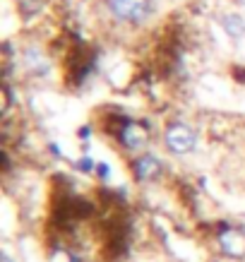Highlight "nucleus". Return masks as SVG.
Masks as SVG:
<instances>
[{
	"label": "nucleus",
	"instance_id": "nucleus-1",
	"mask_svg": "<svg viewBox=\"0 0 245 262\" xmlns=\"http://www.w3.org/2000/svg\"><path fill=\"white\" fill-rule=\"evenodd\" d=\"M199 144V135L197 130L183 120H171L164 130V147L168 154L173 157H188L197 149Z\"/></svg>",
	"mask_w": 245,
	"mask_h": 262
},
{
	"label": "nucleus",
	"instance_id": "nucleus-2",
	"mask_svg": "<svg viewBox=\"0 0 245 262\" xmlns=\"http://www.w3.org/2000/svg\"><path fill=\"white\" fill-rule=\"evenodd\" d=\"M106 10L116 22L140 27L154 15V0H106Z\"/></svg>",
	"mask_w": 245,
	"mask_h": 262
},
{
	"label": "nucleus",
	"instance_id": "nucleus-3",
	"mask_svg": "<svg viewBox=\"0 0 245 262\" xmlns=\"http://www.w3.org/2000/svg\"><path fill=\"white\" fill-rule=\"evenodd\" d=\"M149 140H151L149 127L144 125V123H140V120H127L118 130L120 147L125 151H130V154H142L149 147Z\"/></svg>",
	"mask_w": 245,
	"mask_h": 262
},
{
	"label": "nucleus",
	"instance_id": "nucleus-4",
	"mask_svg": "<svg viewBox=\"0 0 245 262\" xmlns=\"http://www.w3.org/2000/svg\"><path fill=\"white\" fill-rule=\"evenodd\" d=\"M161 173H164V161L151 151H142L130 161V176H132L135 183H142V185L144 183H154Z\"/></svg>",
	"mask_w": 245,
	"mask_h": 262
},
{
	"label": "nucleus",
	"instance_id": "nucleus-5",
	"mask_svg": "<svg viewBox=\"0 0 245 262\" xmlns=\"http://www.w3.org/2000/svg\"><path fill=\"white\" fill-rule=\"evenodd\" d=\"M216 243L226 260H245V233L226 226L216 233Z\"/></svg>",
	"mask_w": 245,
	"mask_h": 262
},
{
	"label": "nucleus",
	"instance_id": "nucleus-6",
	"mask_svg": "<svg viewBox=\"0 0 245 262\" xmlns=\"http://www.w3.org/2000/svg\"><path fill=\"white\" fill-rule=\"evenodd\" d=\"M219 27L231 41H243L245 39V17L240 12H224L219 17Z\"/></svg>",
	"mask_w": 245,
	"mask_h": 262
},
{
	"label": "nucleus",
	"instance_id": "nucleus-7",
	"mask_svg": "<svg viewBox=\"0 0 245 262\" xmlns=\"http://www.w3.org/2000/svg\"><path fill=\"white\" fill-rule=\"evenodd\" d=\"M75 168H77L79 173L89 176V173H94V171H96V161L92 159V157H82V159L75 161Z\"/></svg>",
	"mask_w": 245,
	"mask_h": 262
},
{
	"label": "nucleus",
	"instance_id": "nucleus-8",
	"mask_svg": "<svg viewBox=\"0 0 245 262\" xmlns=\"http://www.w3.org/2000/svg\"><path fill=\"white\" fill-rule=\"evenodd\" d=\"M96 178H99V181H108V178H111V166H108V164H106V161H96Z\"/></svg>",
	"mask_w": 245,
	"mask_h": 262
},
{
	"label": "nucleus",
	"instance_id": "nucleus-9",
	"mask_svg": "<svg viewBox=\"0 0 245 262\" xmlns=\"http://www.w3.org/2000/svg\"><path fill=\"white\" fill-rule=\"evenodd\" d=\"M0 262H17V260L8 253V250H3V253H0Z\"/></svg>",
	"mask_w": 245,
	"mask_h": 262
},
{
	"label": "nucleus",
	"instance_id": "nucleus-10",
	"mask_svg": "<svg viewBox=\"0 0 245 262\" xmlns=\"http://www.w3.org/2000/svg\"><path fill=\"white\" fill-rule=\"evenodd\" d=\"M89 135H92V127L89 125H84L82 130H79V137H82V140H89Z\"/></svg>",
	"mask_w": 245,
	"mask_h": 262
}]
</instances>
